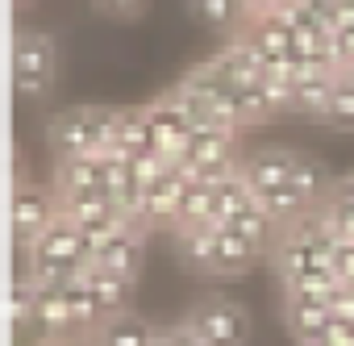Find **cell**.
Returning a JSON list of instances; mask_svg holds the SVG:
<instances>
[{
	"label": "cell",
	"instance_id": "1",
	"mask_svg": "<svg viewBox=\"0 0 354 346\" xmlns=\"http://www.w3.org/2000/svg\"><path fill=\"white\" fill-rule=\"evenodd\" d=\"M117 117L121 109H104V104H80L67 109L50 121L46 138L55 146L59 158H84V154H104L117 138Z\"/></svg>",
	"mask_w": 354,
	"mask_h": 346
},
{
	"label": "cell",
	"instance_id": "2",
	"mask_svg": "<svg viewBox=\"0 0 354 346\" xmlns=\"http://www.w3.org/2000/svg\"><path fill=\"white\" fill-rule=\"evenodd\" d=\"M184 325L201 338V346H246L250 342V313L230 296H205L192 304Z\"/></svg>",
	"mask_w": 354,
	"mask_h": 346
},
{
	"label": "cell",
	"instance_id": "3",
	"mask_svg": "<svg viewBox=\"0 0 354 346\" xmlns=\"http://www.w3.org/2000/svg\"><path fill=\"white\" fill-rule=\"evenodd\" d=\"M55 67H59V55L46 34L21 30L13 38V88L21 100H42L55 84Z\"/></svg>",
	"mask_w": 354,
	"mask_h": 346
},
{
	"label": "cell",
	"instance_id": "4",
	"mask_svg": "<svg viewBox=\"0 0 354 346\" xmlns=\"http://www.w3.org/2000/svg\"><path fill=\"white\" fill-rule=\"evenodd\" d=\"M59 217H63L59 192H46L38 184H17V192H13V238H17V246H34Z\"/></svg>",
	"mask_w": 354,
	"mask_h": 346
},
{
	"label": "cell",
	"instance_id": "5",
	"mask_svg": "<svg viewBox=\"0 0 354 346\" xmlns=\"http://www.w3.org/2000/svg\"><path fill=\"white\" fill-rule=\"evenodd\" d=\"M146 121H150V138H154V150L167 154L171 163L180 158L188 150V138H192V121L180 113V104H175L171 96H158L150 104H142Z\"/></svg>",
	"mask_w": 354,
	"mask_h": 346
},
{
	"label": "cell",
	"instance_id": "6",
	"mask_svg": "<svg viewBox=\"0 0 354 346\" xmlns=\"http://www.w3.org/2000/svg\"><path fill=\"white\" fill-rule=\"evenodd\" d=\"M30 251V259H42V263H63V267H88L92 263V246H88V238H84V230L80 226H71L67 217H59L34 246H26Z\"/></svg>",
	"mask_w": 354,
	"mask_h": 346
},
{
	"label": "cell",
	"instance_id": "7",
	"mask_svg": "<svg viewBox=\"0 0 354 346\" xmlns=\"http://www.w3.org/2000/svg\"><path fill=\"white\" fill-rule=\"evenodd\" d=\"M292 167H296V150L267 146V150H254L250 158H242V180L250 184L254 197H267V192L292 184Z\"/></svg>",
	"mask_w": 354,
	"mask_h": 346
},
{
	"label": "cell",
	"instance_id": "8",
	"mask_svg": "<svg viewBox=\"0 0 354 346\" xmlns=\"http://www.w3.org/2000/svg\"><path fill=\"white\" fill-rule=\"evenodd\" d=\"M188 176L180 167L171 163V171L162 180H154L146 192H142V226L146 230H154V226H167L171 230V221H175V209H180V201H184V192H188Z\"/></svg>",
	"mask_w": 354,
	"mask_h": 346
},
{
	"label": "cell",
	"instance_id": "9",
	"mask_svg": "<svg viewBox=\"0 0 354 346\" xmlns=\"http://www.w3.org/2000/svg\"><path fill=\"white\" fill-rule=\"evenodd\" d=\"M283 321H288V334H292L296 346H325L329 325H333V309L321 304V300L283 296Z\"/></svg>",
	"mask_w": 354,
	"mask_h": 346
},
{
	"label": "cell",
	"instance_id": "10",
	"mask_svg": "<svg viewBox=\"0 0 354 346\" xmlns=\"http://www.w3.org/2000/svg\"><path fill=\"white\" fill-rule=\"evenodd\" d=\"M142 251H146V234H142V230H121V234H113L104 246L92 251V263H96L100 271L121 275V280H138V271H142Z\"/></svg>",
	"mask_w": 354,
	"mask_h": 346
},
{
	"label": "cell",
	"instance_id": "11",
	"mask_svg": "<svg viewBox=\"0 0 354 346\" xmlns=\"http://www.w3.org/2000/svg\"><path fill=\"white\" fill-rule=\"evenodd\" d=\"M55 192H59V201L84 197V192H109L104 188V158L100 154L59 158V167H55Z\"/></svg>",
	"mask_w": 354,
	"mask_h": 346
},
{
	"label": "cell",
	"instance_id": "12",
	"mask_svg": "<svg viewBox=\"0 0 354 346\" xmlns=\"http://www.w3.org/2000/svg\"><path fill=\"white\" fill-rule=\"evenodd\" d=\"M34 325H38L42 342H59V338L75 334V317H71V304H67V288H42L38 284Z\"/></svg>",
	"mask_w": 354,
	"mask_h": 346
},
{
	"label": "cell",
	"instance_id": "13",
	"mask_svg": "<svg viewBox=\"0 0 354 346\" xmlns=\"http://www.w3.org/2000/svg\"><path fill=\"white\" fill-rule=\"evenodd\" d=\"M196 226H217V184H201L192 180L180 209H175V221H171V234L180 230H196Z\"/></svg>",
	"mask_w": 354,
	"mask_h": 346
},
{
	"label": "cell",
	"instance_id": "14",
	"mask_svg": "<svg viewBox=\"0 0 354 346\" xmlns=\"http://www.w3.org/2000/svg\"><path fill=\"white\" fill-rule=\"evenodd\" d=\"M84 280H88V288L96 292V304H100L104 321H113V317L129 313L133 280H121V275H113V271H100L96 263H88V267H84Z\"/></svg>",
	"mask_w": 354,
	"mask_h": 346
},
{
	"label": "cell",
	"instance_id": "15",
	"mask_svg": "<svg viewBox=\"0 0 354 346\" xmlns=\"http://www.w3.org/2000/svg\"><path fill=\"white\" fill-rule=\"evenodd\" d=\"M217 234H221V226H196V230L175 234V251H180L188 271L213 275V267H217Z\"/></svg>",
	"mask_w": 354,
	"mask_h": 346
},
{
	"label": "cell",
	"instance_id": "16",
	"mask_svg": "<svg viewBox=\"0 0 354 346\" xmlns=\"http://www.w3.org/2000/svg\"><path fill=\"white\" fill-rule=\"evenodd\" d=\"M263 255H267L263 246H254V242L242 238L238 230L221 226V234H217V267H213V275H242V271H250Z\"/></svg>",
	"mask_w": 354,
	"mask_h": 346
},
{
	"label": "cell",
	"instance_id": "17",
	"mask_svg": "<svg viewBox=\"0 0 354 346\" xmlns=\"http://www.w3.org/2000/svg\"><path fill=\"white\" fill-rule=\"evenodd\" d=\"M333 80L337 75H308L292 88V104L288 113L300 117V121H325L329 113V96H333Z\"/></svg>",
	"mask_w": 354,
	"mask_h": 346
},
{
	"label": "cell",
	"instance_id": "18",
	"mask_svg": "<svg viewBox=\"0 0 354 346\" xmlns=\"http://www.w3.org/2000/svg\"><path fill=\"white\" fill-rule=\"evenodd\" d=\"M192 9H196V17H201L209 30H217V34L242 38V34L250 30V9L238 5V0H192Z\"/></svg>",
	"mask_w": 354,
	"mask_h": 346
},
{
	"label": "cell",
	"instance_id": "19",
	"mask_svg": "<svg viewBox=\"0 0 354 346\" xmlns=\"http://www.w3.org/2000/svg\"><path fill=\"white\" fill-rule=\"evenodd\" d=\"M154 334L158 329L150 321H142L138 313H121V317H113L96 329L100 346H154Z\"/></svg>",
	"mask_w": 354,
	"mask_h": 346
},
{
	"label": "cell",
	"instance_id": "20",
	"mask_svg": "<svg viewBox=\"0 0 354 346\" xmlns=\"http://www.w3.org/2000/svg\"><path fill=\"white\" fill-rule=\"evenodd\" d=\"M113 146H117L121 154H129V158H133V154H142V150H154V138H150V121H146V113H142V109H121Z\"/></svg>",
	"mask_w": 354,
	"mask_h": 346
},
{
	"label": "cell",
	"instance_id": "21",
	"mask_svg": "<svg viewBox=\"0 0 354 346\" xmlns=\"http://www.w3.org/2000/svg\"><path fill=\"white\" fill-rule=\"evenodd\" d=\"M325 125H333L342 134H354V71H342L333 80V96H329Z\"/></svg>",
	"mask_w": 354,
	"mask_h": 346
},
{
	"label": "cell",
	"instance_id": "22",
	"mask_svg": "<svg viewBox=\"0 0 354 346\" xmlns=\"http://www.w3.org/2000/svg\"><path fill=\"white\" fill-rule=\"evenodd\" d=\"M246 205H254V192L242 180V167H238V176H230V180L217 184V226H230Z\"/></svg>",
	"mask_w": 354,
	"mask_h": 346
},
{
	"label": "cell",
	"instance_id": "23",
	"mask_svg": "<svg viewBox=\"0 0 354 346\" xmlns=\"http://www.w3.org/2000/svg\"><path fill=\"white\" fill-rule=\"evenodd\" d=\"M67 304H71V317H75V329H100L104 325V313L96 304V292L88 288V280L80 275L75 284H67Z\"/></svg>",
	"mask_w": 354,
	"mask_h": 346
},
{
	"label": "cell",
	"instance_id": "24",
	"mask_svg": "<svg viewBox=\"0 0 354 346\" xmlns=\"http://www.w3.org/2000/svg\"><path fill=\"white\" fill-rule=\"evenodd\" d=\"M129 167H133V180H138L142 188H150L154 180H162L167 171H171V158H167V154H158V150H142V154H133V158H129Z\"/></svg>",
	"mask_w": 354,
	"mask_h": 346
},
{
	"label": "cell",
	"instance_id": "25",
	"mask_svg": "<svg viewBox=\"0 0 354 346\" xmlns=\"http://www.w3.org/2000/svg\"><path fill=\"white\" fill-rule=\"evenodd\" d=\"M92 5H96L104 17H121V21H129V17H142V13L150 9V0H92Z\"/></svg>",
	"mask_w": 354,
	"mask_h": 346
},
{
	"label": "cell",
	"instance_id": "26",
	"mask_svg": "<svg viewBox=\"0 0 354 346\" xmlns=\"http://www.w3.org/2000/svg\"><path fill=\"white\" fill-rule=\"evenodd\" d=\"M333 271H337L342 284L354 288V242H337V251H333Z\"/></svg>",
	"mask_w": 354,
	"mask_h": 346
},
{
	"label": "cell",
	"instance_id": "27",
	"mask_svg": "<svg viewBox=\"0 0 354 346\" xmlns=\"http://www.w3.org/2000/svg\"><path fill=\"white\" fill-rule=\"evenodd\" d=\"M154 346H201V338L188 325H171V329H158L154 334Z\"/></svg>",
	"mask_w": 354,
	"mask_h": 346
},
{
	"label": "cell",
	"instance_id": "28",
	"mask_svg": "<svg viewBox=\"0 0 354 346\" xmlns=\"http://www.w3.org/2000/svg\"><path fill=\"white\" fill-rule=\"evenodd\" d=\"M329 309H333V317H342V321H354V288H350V284H342V288L333 292Z\"/></svg>",
	"mask_w": 354,
	"mask_h": 346
},
{
	"label": "cell",
	"instance_id": "29",
	"mask_svg": "<svg viewBox=\"0 0 354 346\" xmlns=\"http://www.w3.org/2000/svg\"><path fill=\"white\" fill-rule=\"evenodd\" d=\"M325 346H354V321H342V317H333Z\"/></svg>",
	"mask_w": 354,
	"mask_h": 346
},
{
	"label": "cell",
	"instance_id": "30",
	"mask_svg": "<svg viewBox=\"0 0 354 346\" xmlns=\"http://www.w3.org/2000/svg\"><path fill=\"white\" fill-rule=\"evenodd\" d=\"M50 346H100V338L88 334V329H75V334H67V338H59V342H50Z\"/></svg>",
	"mask_w": 354,
	"mask_h": 346
},
{
	"label": "cell",
	"instance_id": "31",
	"mask_svg": "<svg viewBox=\"0 0 354 346\" xmlns=\"http://www.w3.org/2000/svg\"><path fill=\"white\" fill-rule=\"evenodd\" d=\"M342 184H346V192H350V197H354V176H346V180H342Z\"/></svg>",
	"mask_w": 354,
	"mask_h": 346
},
{
	"label": "cell",
	"instance_id": "32",
	"mask_svg": "<svg viewBox=\"0 0 354 346\" xmlns=\"http://www.w3.org/2000/svg\"><path fill=\"white\" fill-rule=\"evenodd\" d=\"M238 5H246V9H250V5H254V0H238Z\"/></svg>",
	"mask_w": 354,
	"mask_h": 346
},
{
	"label": "cell",
	"instance_id": "33",
	"mask_svg": "<svg viewBox=\"0 0 354 346\" xmlns=\"http://www.w3.org/2000/svg\"><path fill=\"white\" fill-rule=\"evenodd\" d=\"M17 5H30V0H17Z\"/></svg>",
	"mask_w": 354,
	"mask_h": 346
}]
</instances>
